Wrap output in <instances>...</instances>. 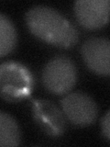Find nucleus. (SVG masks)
I'll list each match as a JSON object with an SVG mask.
<instances>
[{"label":"nucleus","instance_id":"1","mask_svg":"<svg viewBox=\"0 0 110 147\" xmlns=\"http://www.w3.org/2000/svg\"><path fill=\"white\" fill-rule=\"evenodd\" d=\"M25 20L31 33L46 43L71 48L79 39L75 27L53 7L35 6L28 10Z\"/></svg>","mask_w":110,"mask_h":147},{"label":"nucleus","instance_id":"7","mask_svg":"<svg viewBox=\"0 0 110 147\" xmlns=\"http://www.w3.org/2000/svg\"><path fill=\"white\" fill-rule=\"evenodd\" d=\"M75 18L85 29L96 30L108 22V0H78L73 7Z\"/></svg>","mask_w":110,"mask_h":147},{"label":"nucleus","instance_id":"3","mask_svg":"<svg viewBox=\"0 0 110 147\" xmlns=\"http://www.w3.org/2000/svg\"><path fill=\"white\" fill-rule=\"evenodd\" d=\"M41 80L45 88L54 95L70 92L77 81V68L73 61L66 55L52 58L43 68Z\"/></svg>","mask_w":110,"mask_h":147},{"label":"nucleus","instance_id":"4","mask_svg":"<svg viewBox=\"0 0 110 147\" xmlns=\"http://www.w3.org/2000/svg\"><path fill=\"white\" fill-rule=\"evenodd\" d=\"M62 112L71 123L78 127L92 125L98 117L99 109L95 101L84 92L76 91L61 99Z\"/></svg>","mask_w":110,"mask_h":147},{"label":"nucleus","instance_id":"5","mask_svg":"<svg viewBox=\"0 0 110 147\" xmlns=\"http://www.w3.org/2000/svg\"><path fill=\"white\" fill-rule=\"evenodd\" d=\"M33 118L46 134L52 137L62 136L66 129L65 118L53 102L47 99L32 100Z\"/></svg>","mask_w":110,"mask_h":147},{"label":"nucleus","instance_id":"9","mask_svg":"<svg viewBox=\"0 0 110 147\" xmlns=\"http://www.w3.org/2000/svg\"><path fill=\"white\" fill-rule=\"evenodd\" d=\"M17 43V33L13 22L0 13V57L12 53Z\"/></svg>","mask_w":110,"mask_h":147},{"label":"nucleus","instance_id":"2","mask_svg":"<svg viewBox=\"0 0 110 147\" xmlns=\"http://www.w3.org/2000/svg\"><path fill=\"white\" fill-rule=\"evenodd\" d=\"M34 77L30 70L17 62L0 64V96L8 102H17L30 96Z\"/></svg>","mask_w":110,"mask_h":147},{"label":"nucleus","instance_id":"8","mask_svg":"<svg viewBox=\"0 0 110 147\" xmlns=\"http://www.w3.org/2000/svg\"><path fill=\"white\" fill-rule=\"evenodd\" d=\"M21 142L20 129L11 115L0 112V146H17Z\"/></svg>","mask_w":110,"mask_h":147},{"label":"nucleus","instance_id":"10","mask_svg":"<svg viewBox=\"0 0 110 147\" xmlns=\"http://www.w3.org/2000/svg\"><path fill=\"white\" fill-rule=\"evenodd\" d=\"M101 130L105 140L109 141L110 139V118H109V110L105 113L101 121Z\"/></svg>","mask_w":110,"mask_h":147},{"label":"nucleus","instance_id":"6","mask_svg":"<svg viewBox=\"0 0 110 147\" xmlns=\"http://www.w3.org/2000/svg\"><path fill=\"white\" fill-rule=\"evenodd\" d=\"M82 57L86 66L99 76L110 74V42L107 38H90L82 45Z\"/></svg>","mask_w":110,"mask_h":147}]
</instances>
